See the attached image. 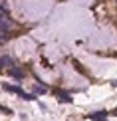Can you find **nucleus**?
Wrapping results in <instances>:
<instances>
[{
    "label": "nucleus",
    "instance_id": "1a4fd4ad",
    "mask_svg": "<svg viewBox=\"0 0 117 121\" xmlns=\"http://www.w3.org/2000/svg\"><path fill=\"white\" fill-rule=\"evenodd\" d=\"M115 115H117V109H115Z\"/></svg>",
    "mask_w": 117,
    "mask_h": 121
},
{
    "label": "nucleus",
    "instance_id": "f03ea898",
    "mask_svg": "<svg viewBox=\"0 0 117 121\" xmlns=\"http://www.w3.org/2000/svg\"><path fill=\"white\" fill-rule=\"evenodd\" d=\"M89 119H91V121H105V119H107V111H95V113H89Z\"/></svg>",
    "mask_w": 117,
    "mask_h": 121
},
{
    "label": "nucleus",
    "instance_id": "39448f33",
    "mask_svg": "<svg viewBox=\"0 0 117 121\" xmlns=\"http://www.w3.org/2000/svg\"><path fill=\"white\" fill-rule=\"evenodd\" d=\"M8 73L12 75V78H16V79H22V78H24V73L20 72L18 68H8Z\"/></svg>",
    "mask_w": 117,
    "mask_h": 121
},
{
    "label": "nucleus",
    "instance_id": "f257e3e1",
    "mask_svg": "<svg viewBox=\"0 0 117 121\" xmlns=\"http://www.w3.org/2000/svg\"><path fill=\"white\" fill-rule=\"evenodd\" d=\"M2 89H6V91H10V93H18L22 99H28V101H34V99H36V95H32V93H26L22 87H18V85H10V83H4V85H2Z\"/></svg>",
    "mask_w": 117,
    "mask_h": 121
},
{
    "label": "nucleus",
    "instance_id": "423d86ee",
    "mask_svg": "<svg viewBox=\"0 0 117 121\" xmlns=\"http://www.w3.org/2000/svg\"><path fill=\"white\" fill-rule=\"evenodd\" d=\"M48 91V87H46V85H42V83H38L36 87H34V93H46Z\"/></svg>",
    "mask_w": 117,
    "mask_h": 121
},
{
    "label": "nucleus",
    "instance_id": "0eeeda50",
    "mask_svg": "<svg viewBox=\"0 0 117 121\" xmlns=\"http://www.w3.org/2000/svg\"><path fill=\"white\" fill-rule=\"evenodd\" d=\"M0 16H8V8L4 4H0Z\"/></svg>",
    "mask_w": 117,
    "mask_h": 121
},
{
    "label": "nucleus",
    "instance_id": "6e6552de",
    "mask_svg": "<svg viewBox=\"0 0 117 121\" xmlns=\"http://www.w3.org/2000/svg\"><path fill=\"white\" fill-rule=\"evenodd\" d=\"M0 111H2V113H12L8 107H4V105H0Z\"/></svg>",
    "mask_w": 117,
    "mask_h": 121
},
{
    "label": "nucleus",
    "instance_id": "7ed1b4c3",
    "mask_svg": "<svg viewBox=\"0 0 117 121\" xmlns=\"http://www.w3.org/2000/svg\"><path fill=\"white\" fill-rule=\"evenodd\" d=\"M56 95H58V99L62 103H72V95L65 93V91H56Z\"/></svg>",
    "mask_w": 117,
    "mask_h": 121
},
{
    "label": "nucleus",
    "instance_id": "20e7f679",
    "mask_svg": "<svg viewBox=\"0 0 117 121\" xmlns=\"http://www.w3.org/2000/svg\"><path fill=\"white\" fill-rule=\"evenodd\" d=\"M12 58L10 56H0V68H12Z\"/></svg>",
    "mask_w": 117,
    "mask_h": 121
}]
</instances>
